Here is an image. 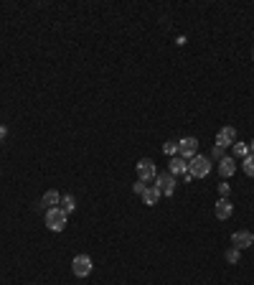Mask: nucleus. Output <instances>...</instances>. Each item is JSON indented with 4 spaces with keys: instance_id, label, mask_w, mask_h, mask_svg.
<instances>
[{
    "instance_id": "f257e3e1",
    "label": "nucleus",
    "mask_w": 254,
    "mask_h": 285,
    "mask_svg": "<svg viewBox=\"0 0 254 285\" xmlns=\"http://www.w3.org/2000/svg\"><path fill=\"white\" fill-rule=\"evenodd\" d=\"M188 173H191L193 178H206V176L211 173V161H208V155L196 153V155L188 161Z\"/></svg>"
},
{
    "instance_id": "f03ea898",
    "label": "nucleus",
    "mask_w": 254,
    "mask_h": 285,
    "mask_svg": "<svg viewBox=\"0 0 254 285\" xmlns=\"http://www.w3.org/2000/svg\"><path fill=\"white\" fill-rule=\"evenodd\" d=\"M66 221H69V214H66L61 206L46 209V227H49L51 232H64V229H66Z\"/></svg>"
},
{
    "instance_id": "7ed1b4c3",
    "label": "nucleus",
    "mask_w": 254,
    "mask_h": 285,
    "mask_svg": "<svg viewBox=\"0 0 254 285\" xmlns=\"http://www.w3.org/2000/svg\"><path fill=\"white\" fill-rule=\"evenodd\" d=\"M175 176L173 173H168V171H158V176H155V186L160 188V194L163 196H173L175 194Z\"/></svg>"
},
{
    "instance_id": "20e7f679",
    "label": "nucleus",
    "mask_w": 254,
    "mask_h": 285,
    "mask_svg": "<svg viewBox=\"0 0 254 285\" xmlns=\"http://www.w3.org/2000/svg\"><path fill=\"white\" fill-rule=\"evenodd\" d=\"M71 270H74L77 277H87V275L94 270V262H92L89 255H77V257L71 260Z\"/></svg>"
},
{
    "instance_id": "39448f33",
    "label": "nucleus",
    "mask_w": 254,
    "mask_h": 285,
    "mask_svg": "<svg viewBox=\"0 0 254 285\" xmlns=\"http://www.w3.org/2000/svg\"><path fill=\"white\" fill-rule=\"evenodd\" d=\"M155 176H158V168H155V163H153L150 158L137 161V178H140V181L150 183V181H155Z\"/></svg>"
},
{
    "instance_id": "423d86ee",
    "label": "nucleus",
    "mask_w": 254,
    "mask_h": 285,
    "mask_svg": "<svg viewBox=\"0 0 254 285\" xmlns=\"http://www.w3.org/2000/svg\"><path fill=\"white\" fill-rule=\"evenodd\" d=\"M196 153H198V140H196L193 135H191V138H180V140H178V155H180V158L191 161Z\"/></svg>"
},
{
    "instance_id": "0eeeda50",
    "label": "nucleus",
    "mask_w": 254,
    "mask_h": 285,
    "mask_svg": "<svg viewBox=\"0 0 254 285\" xmlns=\"http://www.w3.org/2000/svg\"><path fill=\"white\" fill-rule=\"evenodd\" d=\"M251 244H254V234H251V232L241 229V232H234V234H231V247H236L239 252H241V249H249Z\"/></svg>"
},
{
    "instance_id": "6e6552de",
    "label": "nucleus",
    "mask_w": 254,
    "mask_h": 285,
    "mask_svg": "<svg viewBox=\"0 0 254 285\" xmlns=\"http://www.w3.org/2000/svg\"><path fill=\"white\" fill-rule=\"evenodd\" d=\"M234 143H236V130H234L231 125L221 128L219 135H216V145H219V148H229V145H234Z\"/></svg>"
},
{
    "instance_id": "1a4fd4ad",
    "label": "nucleus",
    "mask_w": 254,
    "mask_h": 285,
    "mask_svg": "<svg viewBox=\"0 0 254 285\" xmlns=\"http://www.w3.org/2000/svg\"><path fill=\"white\" fill-rule=\"evenodd\" d=\"M236 173V158H231V155H224L221 161H219V176L226 181V178H231Z\"/></svg>"
},
{
    "instance_id": "9d476101",
    "label": "nucleus",
    "mask_w": 254,
    "mask_h": 285,
    "mask_svg": "<svg viewBox=\"0 0 254 285\" xmlns=\"http://www.w3.org/2000/svg\"><path fill=\"white\" fill-rule=\"evenodd\" d=\"M168 173H173V176H186V173H188V161L180 158V155H173V158L168 161Z\"/></svg>"
},
{
    "instance_id": "9b49d317",
    "label": "nucleus",
    "mask_w": 254,
    "mask_h": 285,
    "mask_svg": "<svg viewBox=\"0 0 254 285\" xmlns=\"http://www.w3.org/2000/svg\"><path fill=\"white\" fill-rule=\"evenodd\" d=\"M213 211H216V219L226 221V219H229V216L234 214V204H231L229 199H219V201H216V209H213Z\"/></svg>"
},
{
    "instance_id": "f8f14e48",
    "label": "nucleus",
    "mask_w": 254,
    "mask_h": 285,
    "mask_svg": "<svg viewBox=\"0 0 254 285\" xmlns=\"http://www.w3.org/2000/svg\"><path fill=\"white\" fill-rule=\"evenodd\" d=\"M160 188L158 186H148L145 191H142V204H148V206H155L158 201H160Z\"/></svg>"
},
{
    "instance_id": "ddd939ff",
    "label": "nucleus",
    "mask_w": 254,
    "mask_h": 285,
    "mask_svg": "<svg viewBox=\"0 0 254 285\" xmlns=\"http://www.w3.org/2000/svg\"><path fill=\"white\" fill-rule=\"evenodd\" d=\"M44 204H46V209H56L61 204V194L59 191H46L44 194Z\"/></svg>"
},
{
    "instance_id": "4468645a",
    "label": "nucleus",
    "mask_w": 254,
    "mask_h": 285,
    "mask_svg": "<svg viewBox=\"0 0 254 285\" xmlns=\"http://www.w3.org/2000/svg\"><path fill=\"white\" fill-rule=\"evenodd\" d=\"M241 171H244L249 178H254V153H249L246 158H241Z\"/></svg>"
},
{
    "instance_id": "2eb2a0df",
    "label": "nucleus",
    "mask_w": 254,
    "mask_h": 285,
    "mask_svg": "<svg viewBox=\"0 0 254 285\" xmlns=\"http://www.w3.org/2000/svg\"><path fill=\"white\" fill-rule=\"evenodd\" d=\"M59 206H61L66 214H71V211L77 209V199H74L71 194H66V196H61V204H59Z\"/></svg>"
},
{
    "instance_id": "dca6fc26",
    "label": "nucleus",
    "mask_w": 254,
    "mask_h": 285,
    "mask_svg": "<svg viewBox=\"0 0 254 285\" xmlns=\"http://www.w3.org/2000/svg\"><path fill=\"white\" fill-rule=\"evenodd\" d=\"M231 150H234V158H239V161L249 155V145H246V143H234Z\"/></svg>"
},
{
    "instance_id": "f3484780",
    "label": "nucleus",
    "mask_w": 254,
    "mask_h": 285,
    "mask_svg": "<svg viewBox=\"0 0 254 285\" xmlns=\"http://www.w3.org/2000/svg\"><path fill=\"white\" fill-rule=\"evenodd\" d=\"M163 153L165 155H178V140H168V143H163Z\"/></svg>"
},
{
    "instance_id": "a211bd4d",
    "label": "nucleus",
    "mask_w": 254,
    "mask_h": 285,
    "mask_svg": "<svg viewBox=\"0 0 254 285\" xmlns=\"http://www.w3.org/2000/svg\"><path fill=\"white\" fill-rule=\"evenodd\" d=\"M226 262H229V265H236V262H239V249H236V247H229V249H226Z\"/></svg>"
},
{
    "instance_id": "6ab92c4d",
    "label": "nucleus",
    "mask_w": 254,
    "mask_h": 285,
    "mask_svg": "<svg viewBox=\"0 0 254 285\" xmlns=\"http://www.w3.org/2000/svg\"><path fill=\"white\" fill-rule=\"evenodd\" d=\"M145 188H148V183H145V181H140V178L132 183V191H135V194H140V196H142V191H145Z\"/></svg>"
},
{
    "instance_id": "aec40b11",
    "label": "nucleus",
    "mask_w": 254,
    "mask_h": 285,
    "mask_svg": "<svg viewBox=\"0 0 254 285\" xmlns=\"http://www.w3.org/2000/svg\"><path fill=\"white\" fill-rule=\"evenodd\" d=\"M219 194H221V199H229V183H226V181L219 183Z\"/></svg>"
},
{
    "instance_id": "412c9836",
    "label": "nucleus",
    "mask_w": 254,
    "mask_h": 285,
    "mask_svg": "<svg viewBox=\"0 0 254 285\" xmlns=\"http://www.w3.org/2000/svg\"><path fill=\"white\" fill-rule=\"evenodd\" d=\"M211 158L221 161V158H224V148H219V145H216V148H213V153H211Z\"/></svg>"
},
{
    "instance_id": "4be33fe9",
    "label": "nucleus",
    "mask_w": 254,
    "mask_h": 285,
    "mask_svg": "<svg viewBox=\"0 0 254 285\" xmlns=\"http://www.w3.org/2000/svg\"><path fill=\"white\" fill-rule=\"evenodd\" d=\"M6 135H8V128H6V125H0V140H6Z\"/></svg>"
},
{
    "instance_id": "5701e85b",
    "label": "nucleus",
    "mask_w": 254,
    "mask_h": 285,
    "mask_svg": "<svg viewBox=\"0 0 254 285\" xmlns=\"http://www.w3.org/2000/svg\"><path fill=\"white\" fill-rule=\"evenodd\" d=\"M249 145H251V153H254V138H251V143H249Z\"/></svg>"
},
{
    "instance_id": "b1692460",
    "label": "nucleus",
    "mask_w": 254,
    "mask_h": 285,
    "mask_svg": "<svg viewBox=\"0 0 254 285\" xmlns=\"http://www.w3.org/2000/svg\"><path fill=\"white\" fill-rule=\"evenodd\" d=\"M251 56H254V51H251Z\"/></svg>"
}]
</instances>
